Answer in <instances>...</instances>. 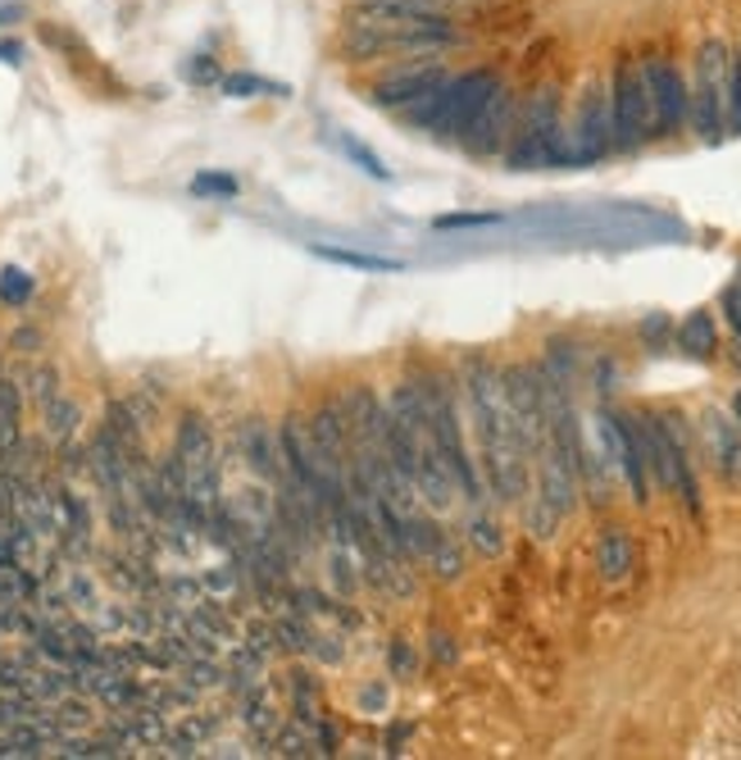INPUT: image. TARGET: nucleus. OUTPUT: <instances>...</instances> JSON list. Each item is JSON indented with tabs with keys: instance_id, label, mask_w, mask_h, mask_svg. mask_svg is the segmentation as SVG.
Segmentation results:
<instances>
[{
	"instance_id": "f257e3e1",
	"label": "nucleus",
	"mask_w": 741,
	"mask_h": 760,
	"mask_svg": "<svg viewBox=\"0 0 741 760\" xmlns=\"http://www.w3.org/2000/svg\"><path fill=\"white\" fill-rule=\"evenodd\" d=\"M464 397H469V414L478 423V438H482V483L487 492L514 506L528 497V473L532 460L519 442L514 429V414L505 401V383H501V369H491L487 360H469L464 369Z\"/></svg>"
},
{
	"instance_id": "f03ea898",
	"label": "nucleus",
	"mask_w": 741,
	"mask_h": 760,
	"mask_svg": "<svg viewBox=\"0 0 741 760\" xmlns=\"http://www.w3.org/2000/svg\"><path fill=\"white\" fill-rule=\"evenodd\" d=\"M505 82L497 69H469V73H447V82H441L437 91H428V97L419 106L405 110V119L423 132H437V137H464L469 123L487 110V101L497 97Z\"/></svg>"
},
{
	"instance_id": "7ed1b4c3",
	"label": "nucleus",
	"mask_w": 741,
	"mask_h": 760,
	"mask_svg": "<svg viewBox=\"0 0 741 760\" xmlns=\"http://www.w3.org/2000/svg\"><path fill=\"white\" fill-rule=\"evenodd\" d=\"M723 73H728V41L705 37L697 51V69L687 82V123L705 141H723L728 114H723Z\"/></svg>"
},
{
	"instance_id": "20e7f679",
	"label": "nucleus",
	"mask_w": 741,
	"mask_h": 760,
	"mask_svg": "<svg viewBox=\"0 0 741 760\" xmlns=\"http://www.w3.org/2000/svg\"><path fill=\"white\" fill-rule=\"evenodd\" d=\"M605 91H610L614 151H637L651 137V91H647V78H641V60L619 56Z\"/></svg>"
},
{
	"instance_id": "39448f33",
	"label": "nucleus",
	"mask_w": 741,
	"mask_h": 760,
	"mask_svg": "<svg viewBox=\"0 0 741 760\" xmlns=\"http://www.w3.org/2000/svg\"><path fill=\"white\" fill-rule=\"evenodd\" d=\"M564 156V123H560V91L547 87L537 91L523 123H519V137L510 147V169H541V164H560Z\"/></svg>"
},
{
	"instance_id": "423d86ee",
	"label": "nucleus",
	"mask_w": 741,
	"mask_h": 760,
	"mask_svg": "<svg viewBox=\"0 0 741 760\" xmlns=\"http://www.w3.org/2000/svg\"><path fill=\"white\" fill-rule=\"evenodd\" d=\"M614 151V128H610V91L587 87V97L578 106L573 128L564 132V156L560 164H597Z\"/></svg>"
},
{
	"instance_id": "0eeeda50",
	"label": "nucleus",
	"mask_w": 741,
	"mask_h": 760,
	"mask_svg": "<svg viewBox=\"0 0 741 760\" xmlns=\"http://www.w3.org/2000/svg\"><path fill=\"white\" fill-rule=\"evenodd\" d=\"M641 78L651 91V137H678L687 128V78L669 56L641 60Z\"/></svg>"
},
{
	"instance_id": "6e6552de",
	"label": "nucleus",
	"mask_w": 741,
	"mask_h": 760,
	"mask_svg": "<svg viewBox=\"0 0 741 760\" xmlns=\"http://www.w3.org/2000/svg\"><path fill=\"white\" fill-rule=\"evenodd\" d=\"M237 451H241V460H246V469L256 473L260 483H269V488H278V479H282V451H278V433L269 429L264 419H246V423H237Z\"/></svg>"
},
{
	"instance_id": "1a4fd4ad",
	"label": "nucleus",
	"mask_w": 741,
	"mask_h": 760,
	"mask_svg": "<svg viewBox=\"0 0 741 760\" xmlns=\"http://www.w3.org/2000/svg\"><path fill=\"white\" fill-rule=\"evenodd\" d=\"M441 82H447V69L441 64H414V69H397L387 73L378 87H373V101L387 106V110H410L419 106L428 91H437Z\"/></svg>"
},
{
	"instance_id": "9d476101",
	"label": "nucleus",
	"mask_w": 741,
	"mask_h": 760,
	"mask_svg": "<svg viewBox=\"0 0 741 760\" xmlns=\"http://www.w3.org/2000/svg\"><path fill=\"white\" fill-rule=\"evenodd\" d=\"M510 123H514V97H510V87H501L497 97L487 101V110L469 123V132L460 137L464 151L469 156H497L505 147V137H510Z\"/></svg>"
},
{
	"instance_id": "9b49d317",
	"label": "nucleus",
	"mask_w": 741,
	"mask_h": 760,
	"mask_svg": "<svg viewBox=\"0 0 741 760\" xmlns=\"http://www.w3.org/2000/svg\"><path fill=\"white\" fill-rule=\"evenodd\" d=\"M614 433H619V442H614V464L623 469L632 501H637V506H647V501H651V469H647V451H641L637 419L614 410Z\"/></svg>"
},
{
	"instance_id": "f8f14e48",
	"label": "nucleus",
	"mask_w": 741,
	"mask_h": 760,
	"mask_svg": "<svg viewBox=\"0 0 741 760\" xmlns=\"http://www.w3.org/2000/svg\"><path fill=\"white\" fill-rule=\"evenodd\" d=\"M701 429H705V451H710V464L719 469V479L741 483V429H737V419H728L723 410H705Z\"/></svg>"
},
{
	"instance_id": "ddd939ff",
	"label": "nucleus",
	"mask_w": 741,
	"mask_h": 760,
	"mask_svg": "<svg viewBox=\"0 0 741 760\" xmlns=\"http://www.w3.org/2000/svg\"><path fill=\"white\" fill-rule=\"evenodd\" d=\"M173 456L182 460V469H219V451H214V433L201 414H182L178 438H173Z\"/></svg>"
},
{
	"instance_id": "4468645a",
	"label": "nucleus",
	"mask_w": 741,
	"mask_h": 760,
	"mask_svg": "<svg viewBox=\"0 0 741 760\" xmlns=\"http://www.w3.org/2000/svg\"><path fill=\"white\" fill-rule=\"evenodd\" d=\"M597 569H601L605 583L628 579V569H632V538H628V529H619V524L601 529V538H597Z\"/></svg>"
},
{
	"instance_id": "2eb2a0df",
	"label": "nucleus",
	"mask_w": 741,
	"mask_h": 760,
	"mask_svg": "<svg viewBox=\"0 0 741 760\" xmlns=\"http://www.w3.org/2000/svg\"><path fill=\"white\" fill-rule=\"evenodd\" d=\"M678 347H682L687 356H697V360H714V356H719V328H714V314H710V310L687 314V319L678 323Z\"/></svg>"
},
{
	"instance_id": "dca6fc26",
	"label": "nucleus",
	"mask_w": 741,
	"mask_h": 760,
	"mask_svg": "<svg viewBox=\"0 0 741 760\" xmlns=\"http://www.w3.org/2000/svg\"><path fill=\"white\" fill-rule=\"evenodd\" d=\"M423 564L432 569L441 583H455V579L464 574V551H460V542H455L447 529H441V533L432 538V547L423 551Z\"/></svg>"
},
{
	"instance_id": "f3484780",
	"label": "nucleus",
	"mask_w": 741,
	"mask_h": 760,
	"mask_svg": "<svg viewBox=\"0 0 741 760\" xmlns=\"http://www.w3.org/2000/svg\"><path fill=\"white\" fill-rule=\"evenodd\" d=\"M41 419H46V438H51L56 447H64V442H73V433H78L82 410H78V401H69V397L60 392L51 406H41Z\"/></svg>"
},
{
	"instance_id": "a211bd4d",
	"label": "nucleus",
	"mask_w": 741,
	"mask_h": 760,
	"mask_svg": "<svg viewBox=\"0 0 741 760\" xmlns=\"http://www.w3.org/2000/svg\"><path fill=\"white\" fill-rule=\"evenodd\" d=\"M106 429L128 447V451H141V438H146V423L132 414V406L128 401H110V410H106Z\"/></svg>"
},
{
	"instance_id": "6ab92c4d",
	"label": "nucleus",
	"mask_w": 741,
	"mask_h": 760,
	"mask_svg": "<svg viewBox=\"0 0 741 760\" xmlns=\"http://www.w3.org/2000/svg\"><path fill=\"white\" fill-rule=\"evenodd\" d=\"M319 260L346 264V269H364V273H397L401 260H387V256H364V251H341V247H314Z\"/></svg>"
},
{
	"instance_id": "aec40b11",
	"label": "nucleus",
	"mask_w": 741,
	"mask_h": 760,
	"mask_svg": "<svg viewBox=\"0 0 741 760\" xmlns=\"http://www.w3.org/2000/svg\"><path fill=\"white\" fill-rule=\"evenodd\" d=\"M723 114H728V132H741V51H728V73H723Z\"/></svg>"
},
{
	"instance_id": "412c9836",
	"label": "nucleus",
	"mask_w": 741,
	"mask_h": 760,
	"mask_svg": "<svg viewBox=\"0 0 741 760\" xmlns=\"http://www.w3.org/2000/svg\"><path fill=\"white\" fill-rule=\"evenodd\" d=\"M23 383H28V397H32L37 406H51V401L60 397V373H56L51 364H32V369L23 373Z\"/></svg>"
},
{
	"instance_id": "4be33fe9",
	"label": "nucleus",
	"mask_w": 741,
	"mask_h": 760,
	"mask_svg": "<svg viewBox=\"0 0 741 760\" xmlns=\"http://www.w3.org/2000/svg\"><path fill=\"white\" fill-rule=\"evenodd\" d=\"M469 542H473L482 556H501V551H505L501 524H497V519H487V514H473V519H469Z\"/></svg>"
},
{
	"instance_id": "5701e85b",
	"label": "nucleus",
	"mask_w": 741,
	"mask_h": 760,
	"mask_svg": "<svg viewBox=\"0 0 741 760\" xmlns=\"http://www.w3.org/2000/svg\"><path fill=\"white\" fill-rule=\"evenodd\" d=\"M523 519H528V533H532V538H551V533L560 529V514H555L547 501H541V497H532V501H528Z\"/></svg>"
},
{
	"instance_id": "b1692460",
	"label": "nucleus",
	"mask_w": 741,
	"mask_h": 760,
	"mask_svg": "<svg viewBox=\"0 0 741 760\" xmlns=\"http://www.w3.org/2000/svg\"><path fill=\"white\" fill-rule=\"evenodd\" d=\"M28 297H32V278L23 269H6V273H0V301H6V306H23Z\"/></svg>"
},
{
	"instance_id": "393cba45",
	"label": "nucleus",
	"mask_w": 741,
	"mask_h": 760,
	"mask_svg": "<svg viewBox=\"0 0 741 760\" xmlns=\"http://www.w3.org/2000/svg\"><path fill=\"white\" fill-rule=\"evenodd\" d=\"M191 192L196 197H237V178H228V173H201L191 182Z\"/></svg>"
},
{
	"instance_id": "a878e982",
	"label": "nucleus",
	"mask_w": 741,
	"mask_h": 760,
	"mask_svg": "<svg viewBox=\"0 0 741 760\" xmlns=\"http://www.w3.org/2000/svg\"><path fill=\"white\" fill-rule=\"evenodd\" d=\"M332 579H337V592L341 597H351L356 588H360V574H356V564H346V547L332 556Z\"/></svg>"
},
{
	"instance_id": "bb28decb",
	"label": "nucleus",
	"mask_w": 741,
	"mask_h": 760,
	"mask_svg": "<svg viewBox=\"0 0 741 760\" xmlns=\"http://www.w3.org/2000/svg\"><path fill=\"white\" fill-rule=\"evenodd\" d=\"M346 156H356V160H360V164H364V169H369L373 178H387V169H382V160H378V156H373L369 147H360V141H346Z\"/></svg>"
},
{
	"instance_id": "cd10ccee",
	"label": "nucleus",
	"mask_w": 741,
	"mask_h": 760,
	"mask_svg": "<svg viewBox=\"0 0 741 760\" xmlns=\"http://www.w3.org/2000/svg\"><path fill=\"white\" fill-rule=\"evenodd\" d=\"M723 314H728V323H732V332H737V342H741V282L723 292Z\"/></svg>"
},
{
	"instance_id": "c85d7f7f",
	"label": "nucleus",
	"mask_w": 741,
	"mask_h": 760,
	"mask_svg": "<svg viewBox=\"0 0 741 760\" xmlns=\"http://www.w3.org/2000/svg\"><path fill=\"white\" fill-rule=\"evenodd\" d=\"M501 214H441L437 228H478V223H497Z\"/></svg>"
},
{
	"instance_id": "c756f323",
	"label": "nucleus",
	"mask_w": 741,
	"mask_h": 760,
	"mask_svg": "<svg viewBox=\"0 0 741 760\" xmlns=\"http://www.w3.org/2000/svg\"><path fill=\"white\" fill-rule=\"evenodd\" d=\"M447 642H451V638H441V633H432V656H441V660H447V664H451V660H455V651H451Z\"/></svg>"
},
{
	"instance_id": "7c9ffc66",
	"label": "nucleus",
	"mask_w": 741,
	"mask_h": 760,
	"mask_svg": "<svg viewBox=\"0 0 741 760\" xmlns=\"http://www.w3.org/2000/svg\"><path fill=\"white\" fill-rule=\"evenodd\" d=\"M391 656H397V670H401V674H405L410 664H414V656H410V647H405V642H397V647H391Z\"/></svg>"
},
{
	"instance_id": "2f4dec72",
	"label": "nucleus",
	"mask_w": 741,
	"mask_h": 760,
	"mask_svg": "<svg viewBox=\"0 0 741 760\" xmlns=\"http://www.w3.org/2000/svg\"><path fill=\"white\" fill-rule=\"evenodd\" d=\"M10 347H14V351H32V347H37V332H14Z\"/></svg>"
},
{
	"instance_id": "473e14b6",
	"label": "nucleus",
	"mask_w": 741,
	"mask_h": 760,
	"mask_svg": "<svg viewBox=\"0 0 741 760\" xmlns=\"http://www.w3.org/2000/svg\"><path fill=\"white\" fill-rule=\"evenodd\" d=\"M732 419H737V429H741V392L732 397Z\"/></svg>"
},
{
	"instance_id": "72a5a7b5",
	"label": "nucleus",
	"mask_w": 741,
	"mask_h": 760,
	"mask_svg": "<svg viewBox=\"0 0 741 760\" xmlns=\"http://www.w3.org/2000/svg\"><path fill=\"white\" fill-rule=\"evenodd\" d=\"M732 364H737V369H741V342H737V347H732Z\"/></svg>"
}]
</instances>
